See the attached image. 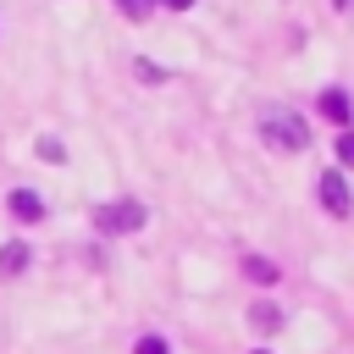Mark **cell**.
<instances>
[{
    "instance_id": "cell-6",
    "label": "cell",
    "mask_w": 354,
    "mask_h": 354,
    "mask_svg": "<svg viewBox=\"0 0 354 354\" xmlns=\"http://www.w3.org/2000/svg\"><path fill=\"white\" fill-rule=\"evenodd\" d=\"M249 326H254V332H277V326H282V310H277V304H254V310H249Z\"/></svg>"
},
{
    "instance_id": "cell-9",
    "label": "cell",
    "mask_w": 354,
    "mask_h": 354,
    "mask_svg": "<svg viewBox=\"0 0 354 354\" xmlns=\"http://www.w3.org/2000/svg\"><path fill=\"white\" fill-rule=\"evenodd\" d=\"M337 160L354 166V133H337Z\"/></svg>"
},
{
    "instance_id": "cell-2",
    "label": "cell",
    "mask_w": 354,
    "mask_h": 354,
    "mask_svg": "<svg viewBox=\"0 0 354 354\" xmlns=\"http://www.w3.org/2000/svg\"><path fill=\"white\" fill-rule=\"evenodd\" d=\"M94 227H100V232H138V227H144V205H138V199L100 205V210H94Z\"/></svg>"
},
{
    "instance_id": "cell-12",
    "label": "cell",
    "mask_w": 354,
    "mask_h": 354,
    "mask_svg": "<svg viewBox=\"0 0 354 354\" xmlns=\"http://www.w3.org/2000/svg\"><path fill=\"white\" fill-rule=\"evenodd\" d=\"M160 6H171V11H188V6H194V0H160Z\"/></svg>"
},
{
    "instance_id": "cell-10",
    "label": "cell",
    "mask_w": 354,
    "mask_h": 354,
    "mask_svg": "<svg viewBox=\"0 0 354 354\" xmlns=\"http://www.w3.org/2000/svg\"><path fill=\"white\" fill-rule=\"evenodd\" d=\"M116 6H122L133 22H138V17H149V0H116Z\"/></svg>"
},
{
    "instance_id": "cell-8",
    "label": "cell",
    "mask_w": 354,
    "mask_h": 354,
    "mask_svg": "<svg viewBox=\"0 0 354 354\" xmlns=\"http://www.w3.org/2000/svg\"><path fill=\"white\" fill-rule=\"evenodd\" d=\"M243 271H249L254 282H277V266H271V260H260V254H249V260H243Z\"/></svg>"
},
{
    "instance_id": "cell-7",
    "label": "cell",
    "mask_w": 354,
    "mask_h": 354,
    "mask_svg": "<svg viewBox=\"0 0 354 354\" xmlns=\"http://www.w3.org/2000/svg\"><path fill=\"white\" fill-rule=\"evenodd\" d=\"M321 111H326L332 122H348V100H343L337 88H332V94H321Z\"/></svg>"
},
{
    "instance_id": "cell-4",
    "label": "cell",
    "mask_w": 354,
    "mask_h": 354,
    "mask_svg": "<svg viewBox=\"0 0 354 354\" xmlns=\"http://www.w3.org/2000/svg\"><path fill=\"white\" fill-rule=\"evenodd\" d=\"M6 205H11V216H17V221H39V216H44V199H39L33 188H11V199H6Z\"/></svg>"
},
{
    "instance_id": "cell-3",
    "label": "cell",
    "mask_w": 354,
    "mask_h": 354,
    "mask_svg": "<svg viewBox=\"0 0 354 354\" xmlns=\"http://www.w3.org/2000/svg\"><path fill=\"white\" fill-rule=\"evenodd\" d=\"M315 194H321V205H326L332 216H348V210H354V194H348V177H343V171H321Z\"/></svg>"
},
{
    "instance_id": "cell-11",
    "label": "cell",
    "mask_w": 354,
    "mask_h": 354,
    "mask_svg": "<svg viewBox=\"0 0 354 354\" xmlns=\"http://www.w3.org/2000/svg\"><path fill=\"white\" fill-rule=\"evenodd\" d=\"M133 354H166V343H160V337H138V348H133Z\"/></svg>"
},
{
    "instance_id": "cell-13",
    "label": "cell",
    "mask_w": 354,
    "mask_h": 354,
    "mask_svg": "<svg viewBox=\"0 0 354 354\" xmlns=\"http://www.w3.org/2000/svg\"><path fill=\"white\" fill-rule=\"evenodd\" d=\"M332 6H348V0H332Z\"/></svg>"
},
{
    "instance_id": "cell-1",
    "label": "cell",
    "mask_w": 354,
    "mask_h": 354,
    "mask_svg": "<svg viewBox=\"0 0 354 354\" xmlns=\"http://www.w3.org/2000/svg\"><path fill=\"white\" fill-rule=\"evenodd\" d=\"M260 133H266L271 149H304V144H310V127H304L293 111H277V105L260 116Z\"/></svg>"
},
{
    "instance_id": "cell-5",
    "label": "cell",
    "mask_w": 354,
    "mask_h": 354,
    "mask_svg": "<svg viewBox=\"0 0 354 354\" xmlns=\"http://www.w3.org/2000/svg\"><path fill=\"white\" fill-rule=\"evenodd\" d=\"M28 260H33V254H28V243H17V238H11V243H0V277H22V271H28Z\"/></svg>"
}]
</instances>
